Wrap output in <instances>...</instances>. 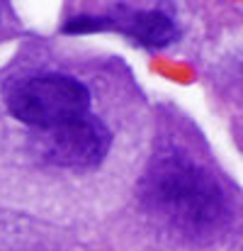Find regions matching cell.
Listing matches in <instances>:
<instances>
[{
    "label": "cell",
    "mask_w": 243,
    "mask_h": 251,
    "mask_svg": "<svg viewBox=\"0 0 243 251\" xmlns=\"http://www.w3.org/2000/svg\"><path fill=\"white\" fill-rule=\"evenodd\" d=\"M7 107L20 122L42 132L56 129L90 112L88 85L66 74H34L12 83Z\"/></svg>",
    "instance_id": "7a4b0ae2"
},
{
    "label": "cell",
    "mask_w": 243,
    "mask_h": 251,
    "mask_svg": "<svg viewBox=\"0 0 243 251\" xmlns=\"http://www.w3.org/2000/svg\"><path fill=\"white\" fill-rule=\"evenodd\" d=\"M112 147L107 125L95 115H83L56 129L44 132L42 151L46 161L64 168H92L102 164Z\"/></svg>",
    "instance_id": "3957f363"
},
{
    "label": "cell",
    "mask_w": 243,
    "mask_h": 251,
    "mask_svg": "<svg viewBox=\"0 0 243 251\" xmlns=\"http://www.w3.org/2000/svg\"><path fill=\"white\" fill-rule=\"evenodd\" d=\"M144 205L185 237H212L224 217L226 202L207 168L185 154H161L141 180Z\"/></svg>",
    "instance_id": "6da1fadb"
},
{
    "label": "cell",
    "mask_w": 243,
    "mask_h": 251,
    "mask_svg": "<svg viewBox=\"0 0 243 251\" xmlns=\"http://www.w3.org/2000/svg\"><path fill=\"white\" fill-rule=\"evenodd\" d=\"M122 32L136 44L161 49L177 39V25L161 10H134L119 5L107 15H81L66 25V32Z\"/></svg>",
    "instance_id": "277c9868"
}]
</instances>
